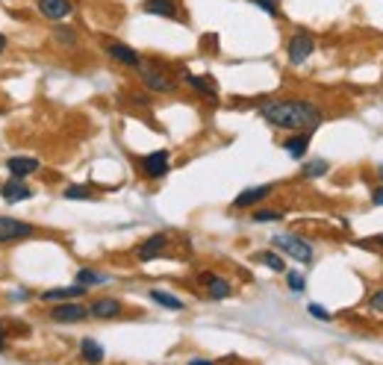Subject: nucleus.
Returning a JSON list of instances; mask_svg holds the SVG:
<instances>
[{"instance_id":"f257e3e1","label":"nucleus","mask_w":383,"mask_h":365,"mask_svg":"<svg viewBox=\"0 0 383 365\" xmlns=\"http://www.w3.org/2000/svg\"><path fill=\"white\" fill-rule=\"evenodd\" d=\"M259 118H266V124L277 127V130H286V133H313L325 112H321L313 100L304 97H286V100H266L259 107Z\"/></svg>"},{"instance_id":"f03ea898","label":"nucleus","mask_w":383,"mask_h":365,"mask_svg":"<svg viewBox=\"0 0 383 365\" xmlns=\"http://www.w3.org/2000/svg\"><path fill=\"white\" fill-rule=\"evenodd\" d=\"M139 71V80H142V86L153 94H171L177 92V80L168 77V71L159 65V62H151V59H142V65L136 68Z\"/></svg>"},{"instance_id":"7ed1b4c3","label":"nucleus","mask_w":383,"mask_h":365,"mask_svg":"<svg viewBox=\"0 0 383 365\" xmlns=\"http://www.w3.org/2000/svg\"><path fill=\"white\" fill-rule=\"evenodd\" d=\"M271 245L280 251V254H286L289 259H295V262H301V266H310L313 262V245L304 239V236H295V233H277L274 239H271Z\"/></svg>"},{"instance_id":"20e7f679","label":"nucleus","mask_w":383,"mask_h":365,"mask_svg":"<svg viewBox=\"0 0 383 365\" xmlns=\"http://www.w3.org/2000/svg\"><path fill=\"white\" fill-rule=\"evenodd\" d=\"M38 230L30 221L12 218V215H0V245H18V241L33 239Z\"/></svg>"},{"instance_id":"39448f33","label":"nucleus","mask_w":383,"mask_h":365,"mask_svg":"<svg viewBox=\"0 0 383 365\" xmlns=\"http://www.w3.org/2000/svg\"><path fill=\"white\" fill-rule=\"evenodd\" d=\"M313 53H315V38H313V33L295 30V33L289 36V42H286V59H289L292 65H304Z\"/></svg>"},{"instance_id":"423d86ee","label":"nucleus","mask_w":383,"mask_h":365,"mask_svg":"<svg viewBox=\"0 0 383 365\" xmlns=\"http://www.w3.org/2000/svg\"><path fill=\"white\" fill-rule=\"evenodd\" d=\"M100 45H104L107 56H112L118 65H127V68H139L142 65V56H139L136 48L124 45V42H115V38H100Z\"/></svg>"},{"instance_id":"0eeeda50","label":"nucleus","mask_w":383,"mask_h":365,"mask_svg":"<svg viewBox=\"0 0 383 365\" xmlns=\"http://www.w3.org/2000/svg\"><path fill=\"white\" fill-rule=\"evenodd\" d=\"M50 321H59V324H80L89 318V307H83L80 300H63L56 303V307H50Z\"/></svg>"},{"instance_id":"6e6552de","label":"nucleus","mask_w":383,"mask_h":365,"mask_svg":"<svg viewBox=\"0 0 383 365\" xmlns=\"http://www.w3.org/2000/svg\"><path fill=\"white\" fill-rule=\"evenodd\" d=\"M139 168H142V174L151 180H163L171 171V156H168V151H153V153L139 159Z\"/></svg>"},{"instance_id":"1a4fd4ad","label":"nucleus","mask_w":383,"mask_h":365,"mask_svg":"<svg viewBox=\"0 0 383 365\" xmlns=\"http://www.w3.org/2000/svg\"><path fill=\"white\" fill-rule=\"evenodd\" d=\"M0 197H4L6 204H24V200H33V197H36V189L27 186V180L9 177L4 186H0Z\"/></svg>"},{"instance_id":"9d476101","label":"nucleus","mask_w":383,"mask_h":365,"mask_svg":"<svg viewBox=\"0 0 383 365\" xmlns=\"http://www.w3.org/2000/svg\"><path fill=\"white\" fill-rule=\"evenodd\" d=\"M198 280H200V286L207 289L210 300H225V298H230V295H233V283H230L227 277H221V274L204 271V274H200Z\"/></svg>"},{"instance_id":"9b49d317","label":"nucleus","mask_w":383,"mask_h":365,"mask_svg":"<svg viewBox=\"0 0 383 365\" xmlns=\"http://www.w3.org/2000/svg\"><path fill=\"white\" fill-rule=\"evenodd\" d=\"M166 248H168V236L166 233H153L136 248V259L139 262H153V259H159L166 254Z\"/></svg>"},{"instance_id":"f8f14e48","label":"nucleus","mask_w":383,"mask_h":365,"mask_svg":"<svg viewBox=\"0 0 383 365\" xmlns=\"http://www.w3.org/2000/svg\"><path fill=\"white\" fill-rule=\"evenodd\" d=\"M36 6H38V15L48 18V21H65V18L74 12V4L71 0H36Z\"/></svg>"},{"instance_id":"ddd939ff","label":"nucleus","mask_w":383,"mask_h":365,"mask_svg":"<svg viewBox=\"0 0 383 365\" xmlns=\"http://www.w3.org/2000/svg\"><path fill=\"white\" fill-rule=\"evenodd\" d=\"M124 312V303L118 298H97L89 303V318H100V321H109V318H118Z\"/></svg>"},{"instance_id":"4468645a","label":"nucleus","mask_w":383,"mask_h":365,"mask_svg":"<svg viewBox=\"0 0 383 365\" xmlns=\"http://www.w3.org/2000/svg\"><path fill=\"white\" fill-rule=\"evenodd\" d=\"M6 171H9V177H18V180H27V177H33L38 168H42V162H38L36 156H9L6 162Z\"/></svg>"},{"instance_id":"2eb2a0df","label":"nucleus","mask_w":383,"mask_h":365,"mask_svg":"<svg viewBox=\"0 0 383 365\" xmlns=\"http://www.w3.org/2000/svg\"><path fill=\"white\" fill-rule=\"evenodd\" d=\"M271 192H274L271 182H266V186H254V189L239 192V195H236V200H233V209H251V207H257V204H259V200H266Z\"/></svg>"},{"instance_id":"dca6fc26","label":"nucleus","mask_w":383,"mask_h":365,"mask_svg":"<svg viewBox=\"0 0 383 365\" xmlns=\"http://www.w3.org/2000/svg\"><path fill=\"white\" fill-rule=\"evenodd\" d=\"M50 38H53V45L63 48V50H74V48L80 45L77 30H74L71 24H63V21H56V24L50 27Z\"/></svg>"},{"instance_id":"f3484780","label":"nucleus","mask_w":383,"mask_h":365,"mask_svg":"<svg viewBox=\"0 0 383 365\" xmlns=\"http://www.w3.org/2000/svg\"><path fill=\"white\" fill-rule=\"evenodd\" d=\"M142 12L156 15V18H168V21H177L180 9H177V0H145Z\"/></svg>"},{"instance_id":"a211bd4d","label":"nucleus","mask_w":383,"mask_h":365,"mask_svg":"<svg viewBox=\"0 0 383 365\" xmlns=\"http://www.w3.org/2000/svg\"><path fill=\"white\" fill-rule=\"evenodd\" d=\"M183 83H186L192 92H198L200 97L218 100V89H215V83H212L210 77H198V74H189V71H183Z\"/></svg>"},{"instance_id":"6ab92c4d","label":"nucleus","mask_w":383,"mask_h":365,"mask_svg":"<svg viewBox=\"0 0 383 365\" xmlns=\"http://www.w3.org/2000/svg\"><path fill=\"white\" fill-rule=\"evenodd\" d=\"M86 286H63V289H48V292H42V300H48V303H63V300H80V298H86Z\"/></svg>"},{"instance_id":"aec40b11","label":"nucleus","mask_w":383,"mask_h":365,"mask_svg":"<svg viewBox=\"0 0 383 365\" xmlns=\"http://www.w3.org/2000/svg\"><path fill=\"white\" fill-rule=\"evenodd\" d=\"M310 136L313 133H292L286 141H284V151L292 156V159H304L307 156V151H310Z\"/></svg>"},{"instance_id":"412c9836","label":"nucleus","mask_w":383,"mask_h":365,"mask_svg":"<svg viewBox=\"0 0 383 365\" xmlns=\"http://www.w3.org/2000/svg\"><path fill=\"white\" fill-rule=\"evenodd\" d=\"M80 356H83L86 362H92V365H100V362H104V356H107V351H104V344H100V342L83 339V342H80Z\"/></svg>"},{"instance_id":"4be33fe9","label":"nucleus","mask_w":383,"mask_h":365,"mask_svg":"<svg viewBox=\"0 0 383 365\" xmlns=\"http://www.w3.org/2000/svg\"><path fill=\"white\" fill-rule=\"evenodd\" d=\"M151 300H153V303H159V307L171 310V312H180V310H186V303L180 300L177 295H171V292H163V289H151Z\"/></svg>"},{"instance_id":"5701e85b","label":"nucleus","mask_w":383,"mask_h":365,"mask_svg":"<svg viewBox=\"0 0 383 365\" xmlns=\"http://www.w3.org/2000/svg\"><path fill=\"white\" fill-rule=\"evenodd\" d=\"M254 259L263 262L266 268H271V271H277V274L286 271V259L280 256V251H259V254H254Z\"/></svg>"},{"instance_id":"b1692460","label":"nucleus","mask_w":383,"mask_h":365,"mask_svg":"<svg viewBox=\"0 0 383 365\" xmlns=\"http://www.w3.org/2000/svg\"><path fill=\"white\" fill-rule=\"evenodd\" d=\"M330 171V165H328V159H310V162H304L301 165V174H304L307 180H315V177H325Z\"/></svg>"},{"instance_id":"393cba45","label":"nucleus","mask_w":383,"mask_h":365,"mask_svg":"<svg viewBox=\"0 0 383 365\" xmlns=\"http://www.w3.org/2000/svg\"><path fill=\"white\" fill-rule=\"evenodd\" d=\"M74 280L80 283V286H86V289H92V286H104V283H107L104 274H100V271H92V268H80Z\"/></svg>"},{"instance_id":"a878e982","label":"nucleus","mask_w":383,"mask_h":365,"mask_svg":"<svg viewBox=\"0 0 383 365\" xmlns=\"http://www.w3.org/2000/svg\"><path fill=\"white\" fill-rule=\"evenodd\" d=\"M251 221H257V224H274V221H284V209H254Z\"/></svg>"},{"instance_id":"bb28decb","label":"nucleus","mask_w":383,"mask_h":365,"mask_svg":"<svg viewBox=\"0 0 383 365\" xmlns=\"http://www.w3.org/2000/svg\"><path fill=\"white\" fill-rule=\"evenodd\" d=\"M63 197H65V200H92V189H89V186H80V182H74V186L63 189Z\"/></svg>"},{"instance_id":"cd10ccee","label":"nucleus","mask_w":383,"mask_h":365,"mask_svg":"<svg viewBox=\"0 0 383 365\" xmlns=\"http://www.w3.org/2000/svg\"><path fill=\"white\" fill-rule=\"evenodd\" d=\"M248 4H254L257 9H263L271 18H280V0H248Z\"/></svg>"},{"instance_id":"c85d7f7f","label":"nucleus","mask_w":383,"mask_h":365,"mask_svg":"<svg viewBox=\"0 0 383 365\" xmlns=\"http://www.w3.org/2000/svg\"><path fill=\"white\" fill-rule=\"evenodd\" d=\"M286 283H289V289H292V292H304V289H307L304 274H298V271H289V274H286Z\"/></svg>"},{"instance_id":"c756f323","label":"nucleus","mask_w":383,"mask_h":365,"mask_svg":"<svg viewBox=\"0 0 383 365\" xmlns=\"http://www.w3.org/2000/svg\"><path fill=\"white\" fill-rule=\"evenodd\" d=\"M307 310H310V315H313V318H318V321H330V318H333V315H330L325 307H321V303H310Z\"/></svg>"},{"instance_id":"7c9ffc66","label":"nucleus","mask_w":383,"mask_h":365,"mask_svg":"<svg viewBox=\"0 0 383 365\" xmlns=\"http://www.w3.org/2000/svg\"><path fill=\"white\" fill-rule=\"evenodd\" d=\"M369 307H372L374 312H383V289H380V292H374V295L369 298Z\"/></svg>"},{"instance_id":"2f4dec72","label":"nucleus","mask_w":383,"mask_h":365,"mask_svg":"<svg viewBox=\"0 0 383 365\" xmlns=\"http://www.w3.org/2000/svg\"><path fill=\"white\" fill-rule=\"evenodd\" d=\"M372 204H374V207H383V182L372 192Z\"/></svg>"},{"instance_id":"473e14b6","label":"nucleus","mask_w":383,"mask_h":365,"mask_svg":"<svg viewBox=\"0 0 383 365\" xmlns=\"http://www.w3.org/2000/svg\"><path fill=\"white\" fill-rule=\"evenodd\" d=\"M6 351V330H4V324H0V354Z\"/></svg>"},{"instance_id":"72a5a7b5","label":"nucleus","mask_w":383,"mask_h":365,"mask_svg":"<svg viewBox=\"0 0 383 365\" xmlns=\"http://www.w3.org/2000/svg\"><path fill=\"white\" fill-rule=\"evenodd\" d=\"M6 48H9V38H6L4 33H0V56H4V53H6Z\"/></svg>"},{"instance_id":"f704fd0d","label":"nucleus","mask_w":383,"mask_h":365,"mask_svg":"<svg viewBox=\"0 0 383 365\" xmlns=\"http://www.w3.org/2000/svg\"><path fill=\"white\" fill-rule=\"evenodd\" d=\"M189 365H215V362H210V359H189Z\"/></svg>"},{"instance_id":"c9c22d12","label":"nucleus","mask_w":383,"mask_h":365,"mask_svg":"<svg viewBox=\"0 0 383 365\" xmlns=\"http://www.w3.org/2000/svg\"><path fill=\"white\" fill-rule=\"evenodd\" d=\"M374 241H377V245H383V233H380V236H374Z\"/></svg>"},{"instance_id":"e433bc0d","label":"nucleus","mask_w":383,"mask_h":365,"mask_svg":"<svg viewBox=\"0 0 383 365\" xmlns=\"http://www.w3.org/2000/svg\"><path fill=\"white\" fill-rule=\"evenodd\" d=\"M377 177H380V180H383V165H380V168H377Z\"/></svg>"}]
</instances>
